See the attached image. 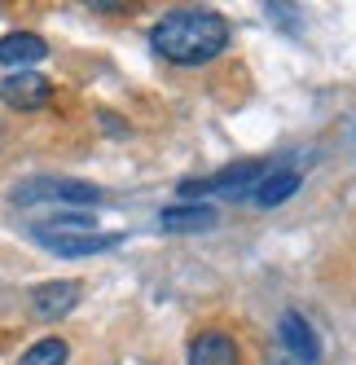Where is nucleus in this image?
<instances>
[{
    "mask_svg": "<svg viewBox=\"0 0 356 365\" xmlns=\"http://www.w3.org/2000/svg\"><path fill=\"white\" fill-rule=\"evenodd\" d=\"M189 365H238V344L229 334H198L189 344Z\"/></svg>",
    "mask_w": 356,
    "mask_h": 365,
    "instance_id": "nucleus-10",
    "label": "nucleus"
},
{
    "mask_svg": "<svg viewBox=\"0 0 356 365\" xmlns=\"http://www.w3.org/2000/svg\"><path fill=\"white\" fill-rule=\"evenodd\" d=\"M36 242L53 255H97V251H110L119 247V233H97V229H31Z\"/></svg>",
    "mask_w": 356,
    "mask_h": 365,
    "instance_id": "nucleus-3",
    "label": "nucleus"
},
{
    "mask_svg": "<svg viewBox=\"0 0 356 365\" xmlns=\"http://www.w3.org/2000/svg\"><path fill=\"white\" fill-rule=\"evenodd\" d=\"M229 40H234V27H229L224 14H211V9H176L167 18L155 22L150 31V44L155 53L176 62V66H202L211 62L216 53H224Z\"/></svg>",
    "mask_w": 356,
    "mask_h": 365,
    "instance_id": "nucleus-1",
    "label": "nucleus"
},
{
    "mask_svg": "<svg viewBox=\"0 0 356 365\" xmlns=\"http://www.w3.org/2000/svg\"><path fill=\"white\" fill-rule=\"evenodd\" d=\"M295 190H299V172L282 168V172H264V180L251 190V198H256L260 207H277V202H286Z\"/></svg>",
    "mask_w": 356,
    "mask_h": 365,
    "instance_id": "nucleus-11",
    "label": "nucleus"
},
{
    "mask_svg": "<svg viewBox=\"0 0 356 365\" xmlns=\"http://www.w3.org/2000/svg\"><path fill=\"white\" fill-rule=\"evenodd\" d=\"M75 304H80V282H44V286L31 291V308L40 312L44 322L66 317Z\"/></svg>",
    "mask_w": 356,
    "mask_h": 365,
    "instance_id": "nucleus-7",
    "label": "nucleus"
},
{
    "mask_svg": "<svg viewBox=\"0 0 356 365\" xmlns=\"http://www.w3.org/2000/svg\"><path fill=\"white\" fill-rule=\"evenodd\" d=\"M277 334H282V344L295 356V365H317L321 361V339L303 322V312H282V317H277Z\"/></svg>",
    "mask_w": 356,
    "mask_h": 365,
    "instance_id": "nucleus-6",
    "label": "nucleus"
},
{
    "mask_svg": "<svg viewBox=\"0 0 356 365\" xmlns=\"http://www.w3.org/2000/svg\"><path fill=\"white\" fill-rule=\"evenodd\" d=\"M48 97H53V84L36 71H18L0 84V101L14 110H40V106H48Z\"/></svg>",
    "mask_w": 356,
    "mask_h": 365,
    "instance_id": "nucleus-5",
    "label": "nucleus"
},
{
    "mask_svg": "<svg viewBox=\"0 0 356 365\" xmlns=\"http://www.w3.org/2000/svg\"><path fill=\"white\" fill-rule=\"evenodd\" d=\"M268 163L264 159H242V163H229L220 168L216 176L207 180H185L181 185V198H202V194H216V190H229V194H242V190H256L260 180H264Z\"/></svg>",
    "mask_w": 356,
    "mask_h": 365,
    "instance_id": "nucleus-2",
    "label": "nucleus"
},
{
    "mask_svg": "<svg viewBox=\"0 0 356 365\" xmlns=\"http://www.w3.org/2000/svg\"><path fill=\"white\" fill-rule=\"evenodd\" d=\"M70 348L62 344V339H40V344H31L27 352H22L18 365H66Z\"/></svg>",
    "mask_w": 356,
    "mask_h": 365,
    "instance_id": "nucleus-12",
    "label": "nucleus"
},
{
    "mask_svg": "<svg viewBox=\"0 0 356 365\" xmlns=\"http://www.w3.org/2000/svg\"><path fill=\"white\" fill-rule=\"evenodd\" d=\"M101 190L84 180H27L14 190V202H97Z\"/></svg>",
    "mask_w": 356,
    "mask_h": 365,
    "instance_id": "nucleus-4",
    "label": "nucleus"
},
{
    "mask_svg": "<svg viewBox=\"0 0 356 365\" xmlns=\"http://www.w3.org/2000/svg\"><path fill=\"white\" fill-rule=\"evenodd\" d=\"M48 53V44L31 31H9V36H0V62L5 66H31Z\"/></svg>",
    "mask_w": 356,
    "mask_h": 365,
    "instance_id": "nucleus-9",
    "label": "nucleus"
},
{
    "mask_svg": "<svg viewBox=\"0 0 356 365\" xmlns=\"http://www.w3.org/2000/svg\"><path fill=\"white\" fill-rule=\"evenodd\" d=\"M216 225V212L202 202H185V207H167L159 212V229L163 233H207Z\"/></svg>",
    "mask_w": 356,
    "mask_h": 365,
    "instance_id": "nucleus-8",
    "label": "nucleus"
}]
</instances>
